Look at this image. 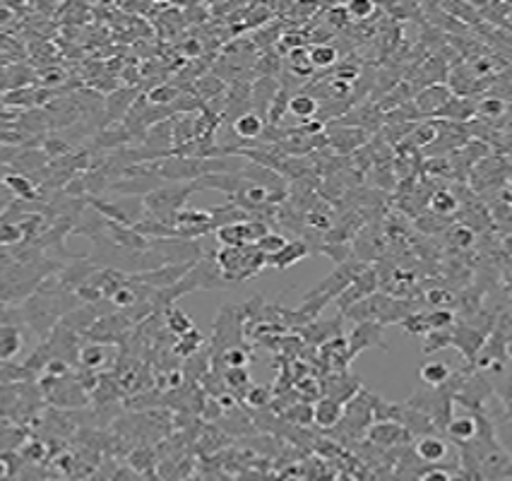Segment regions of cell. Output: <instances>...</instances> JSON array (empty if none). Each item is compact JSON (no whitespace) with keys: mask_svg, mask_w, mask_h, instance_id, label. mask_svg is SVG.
Wrapping results in <instances>:
<instances>
[{"mask_svg":"<svg viewBox=\"0 0 512 481\" xmlns=\"http://www.w3.org/2000/svg\"><path fill=\"white\" fill-rule=\"evenodd\" d=\"M421 481H452V477L445 472V469H428V472L421 477Z\"/></svg>","mask_w":512,"mask_h":481,"instance_id":"ee69618b","label":"cell"},{"mask_svg":"<svg viewBox=\"0 0 512 481\" xmlns=\"http://www.w3.org/2000/svg\"><path fill=\"white\" fill-rule=\"evenodd\" d=\"M455 99L452 91L445 87V84H430L428 89H423L421 94L416 96V111L418 113H440L450 101Z\"/></svg>","mask_w":512,"mask_h":481,"instance_id":"8992f818","label":"cell"},{"mask_svg":"<svg viewBox=\"0 0 512 481\" xmlns=\"http://www.w3.org/2000/svg\"><path fill=\"white\" fill-rule=\"evenodd\" d=\"M344 13L349 20H368L375 13V3L370 0H351L344 5Z\"/></svg>","mask_w":512,"mask_h":481,"instance_id":"83f0119b","label":"cell"},{"mask_svg":"<svg viewBox=\"0 0 512 481\" xmlns=\"http://www.w3.org/2000/svg\"><path fill=\"white\" fill-rule=\"evenodd\" d=\"M200 344H203V334H200L198 330H190L188 334L178 337V342L173 344V351H176L178 356H193L195 351L200 349Z\"/></svg>","mask_w":512,"mask_h":481,"instance_id":"d4e9b609","label":"cell"},{"mask_svg":"<svg viewBox=\"0 0 512 481\" xmlns=\"http://www.w3.org/2000/svg\"><path fill=\"white\" fill-rule=\"evenodd\" d=\"M135 91L133 89H121V91H111V96H106V113L108 118H123V113L130 111L135 101Z\"/></svg>","mask_w":512,"mask_h":481,"instance_id":"e0dca14e","label":"cell"},{"mask_svg":"<svg viewBox=\"0 0 512 481\" xmlns=\"http://www.w3.org/2000/svg\"><path fill=\"white\" fill-rule=\"evenodd\" d=\"M195 89H198V94L203 96V99H217V96H221L226 91V84L221 82L219 77H214V75H207V77L198 80Z\"/></svg>","mask_w":512,"mask_h":481,"instance_id":"603a6c76","label":"cell"},{"mask_svg":"<svg viewBox=\"0 0 512 481\" xmlns=\"http://www.w3.org/2000/svg\"><path fill=\"white\" fill-rule=\"evenodd\" d=\"M400 426L395 424H378L373 431H370V438L378 443H385V445H392V443H397V438H400Z\"/></svg>","mask_w":512,"mask_h":481,"instance_id":"f546056e","label":"cell"},{"mask_svg":"<svg viewBox=\"0 0 512 481\" xmlns=\"http://www.w3.org/2000/svg\"><path fill=\"white\" fill-rule=\"evenodd\" d=\"M380 342V325H373V323H361L356 330L351 332V339H349V359L353 354H358L361 349L370 347V344H378ZM383 344V342H380ZM385 347V344H383Z\"/></svg>","mask_w":512,"mask_h":481,"instance_id":"30bf717a","label":"cell"},{"mask_svg":"<svg viewBox=\"0 0 512 481\" xmlns=\"http://www.w3.org/2000/svg\"><path fill=\"white\" fill-rule=\"evenodd\" d=\"M450 342H452L450 334H443L440 330H433V332H428L426 347H423V351H426V354H433V351H438V349H445Z\"/></svg>","mask_w":512,"mask_h":481,"instance_id":"8d00e7d4","label":"cell"},{"mask_svg":"<svg viewBox=\"0 0 512 481\" xmlns=\"http://www.w3.org/2000/svg\"><path fill=\"white\" fill-rule=\"evenodd\" d=\"M286 111H288V89L286 87H279V91H277V96H275V101H272V106H270V111H267L272 128L279 126Z\"/></svg>","mask_w":512,"mask_h":481,"instance_id":"484cf974","label":"cell"},{"mask_svg":"<svg viewBox=\"0 0 512 481\" xmlns=\"http://www.w3.org/2000/svg\"><path fill=\"white\" fill-rule=\"evenodd\" d=\"M217 265L221 269V277L226 282H243L260 272L267 265V258L258 251V246H243V248H224L217 253Z\"/></svg>","mask_w":512,"mask_h":481,"instance_id":"6da1fadb","label":"cell"},{"mask_svg":"<svg viewBox=\"0 0 512 481\" xmlns=\"http://www.w3.org/2000/svg\"><path fill=\"white\" fill-rule=\"evenodd\" d=\"M166 327L171 330L176 337H183V334H188L190 330H195L193 325V320H190L188 316L181 311V308H176V306H168V311H166Z\"/></svg>","mask_w":512,"mask_h":481,"instance_id":"44dd1931","label":"cell"},{"mask_svg":"<svg viewBox=\"0 0 512 481\" xmlns=\"http://www.w3.org/2000/svg\"><path fill=\"white\" fill-rule=\"evenodd\" d=\"M430 207H433V212H438V214H452L457 209V200L452 193L440 191V193H435L433 200H430Z\"/></svg>","mask_w":512,"mask_h":481,"instance_id":"1f68e13d","label":"cell"},{"mask_svg":"<svg viewBox=\"0 0 512 481\" xmlns=\"http://www.w3.org/2000/svg\"><path fill=\"white\" fill-rule=\"evenodd\" d=\"M5 474H8V464H5L3 459H0V479H3Z\"/></svg>","mask_w":512,"mask_h":481,"instance_id":"bcb514c9","label":"cell"},{"mask_svg":"<svg viewBox=\"0 0 512 481\" xmlns=\"http://www.w3.org/2000/svg\"><path fill=\"white\" fill-rule=\"evenodd\" d=\"M435 138H438V126L435 123H423V126H418L414 131V145L416 147H426V145L435 142Z\"/></svg>","mask_w":512,"mask_h":481,"instance_id":"e575fe53","label":"cell"},{"mask_svg":"<svg viewBox=\"0 0 512 481\" xmlns=\"http://www.w3.org/2000/svg\"><path fill=\"white\" fill-rule=\"evenodd\" d=\"M210 214H212V224H214V231L221 229V226L243 224V221L250 219V214L243 212V209L238 207V205H233L231 200H228L226 205H219V207H212Z\"/></svg>","mask_w":512,"mask_h":481,"instance_id":"8fae6325","label":"cell"},{"mask_svg":"<svg viewBox=\"0 0 512 481\" xmlns=\"http://www.w3.org/2000/svg\"><path fill=\"white\" fill-rule=\"evenodd\" d=\"M310 253V246L306 241H288L284 248H281L277 256L267 258V267H275V269H286L291 265L301 262Z\"/></svg>","mask_w":512,"mask_h":481,"instance_id":"52a82bcc","label":"cell"},{"mask_svg":"<svg viewBox=\"0 0 512 481\" xmlns=\"http://www.w3.org/2000/svg\"><path fill=\"white\" fill-rule=\"evenodd\" d=\"M181 96V91H178L173 84H159V87H154L149 91V96H147V101L154 106H166V104H173V101Z\"/></svg>","mask_w":512,"mask_h":481,"instance_id":"4316f807","label":"cell"},{"mask_svg":"<svg viewBox=\"0 0 512 481\" xmlns=\"http://www.w3.org/2000/svg\"><path fill=\"white\" fill-rule=\"evenodd\" d=\"M342 414H344V407L335 397H320L318 404L313 407V421L323 429H332V426L339 424Z\"/></svg>","mask_w":512,"mask_h":481,"instance_id":"ba28073f","label":"cell"},{"mask_svg":"<svg viewBox=\"0 0 512 481\" xmlns=\"http://www.w3.org/2000/svg\"><path fill=\"white\" fill-rule=\"evenodd\" d=\"M99 269L101 267H96L94 262L85 260V258H78V260H73L70 265L61 267L58 282H61L68 291H78L80 286H85L92 277H94L96 272H99Z\"/></svg>","mask_w":512,"mask_h":481,"instance_id":"5b68a950","label":"cell"},{"mask_svg":"<svg viewBox=\"0 0 512 481\" xmlns=\"http://www.w3.org/2000/svg\"><path fill=\"white\" fill-rule=\"evenodd\" d=\"M478 111H481L483 116H503V111H505V101H503V99H493V96H488V99H483L481 104H478Z\"/></svg>","mask_w":512,"mask_h":481,"instance_id":"f35d334b","label":"cell"},{"mask_svg":"<svg viewBox=\"0 0 512 481\" xmlns=\"http://www.w3.org/2000/svg\"><path fill=\"white\" fill-rule=\"evenodd\" d=\"M173 229H176V239H195V236H203L214 231V224H212V214L210 209H190L183 207L181 212L176 214L173 219Z\"/></svg>","mask_w":512,"mask_h":481,"instance_id":"277c9868","label":"cell"},{"mask_svg":"<svg viewBox=\"0 0 512 481\" xmlns=\"http://www.w3.org/2000/svg\"><path fill=\"white\" fill-rule=\"evenodd\" d=\"M246 402L253 407H267L272 402V390L267 385H250L246 392Z\"/></svg>","mask_w":512,"mask_h":481,"instance_id":"836d02e7","label":"cell"},{"mask_svg":"<svg viewBox=\"0 0 512 481\" xmlns=\"http://www.w3.org/2000/svg\"><path fill=\"white\" fill-rule=\"evenodd\" d=\"M288 70L298 77H308L313 73V66H310V56H308V46L306 48H296V51H288Z\"/></svg>","mask_w":512,"mask_h":481,"instance_id":"7402d4cb","label":"cell"},{"mask_svg":"<svg viewBox=\"0 0 512 481\" xmlns=\"http://www.w3.org/2000/svg\"><path fill=\"white\" fill-rule=\"evenodd\" d=\"M27 347V323L20 308L0 311V364H10Z\"/></svg>","mask_w":512,"mask_h":481,"instance_id":"7a4b0ae2","label":"cell"},{"mask_svg":"<svg viewBox=\"0 0 512 481\" xmlns=\"http://www.w3.org/2000/svg\"><path fill=\"white\" fill-rule=\"evenodd\" d=\"M402 325L407 327V332H416V334H428L430 330H428V323H426V316H411V318H407Z\"/></svg>","mask_w":512,"mask_h":481,"instance_id":"ab89813d","label":"cell"},{"mask_svg":"<svg viewBox=\"0 0 512 481\" xmlns=\"http://www.w3.org/2000/svg\"><path fill=\"white\" fill-rule=\"evenodd\" d=\"M3 186L8 188V193H13V195H17L20 200H36V186L31 183L29 176L24 174H8L3 178Z\"/></svg>","mask_w":512,"mask_h":481,"instance_id":"2e32d148","label":"cell"},{"mask_svg":"<svg viewBox=\"0 0 512 481\" xmlns=\"http://www.w3.org/2000/svg\"><path fill=\"white\" fill-rule=\"evenodd\" d=\"M20 441H22V431L20 429H13V426H8V424L0 426V455L15 450Z\"/></svg>","mask_w":512,"mask_h":481,"instance_id":"4dcf8cb0","label":"cell"},{"mask_svg":"<svg viewBox=\"0 0 512 481\" xmlns=\"http://www.w3.org/2000/svg\"><path fill=\"white\" fill-rule=\"evenodd\" d=\"M286 419H291L293 424H313V407L310 404H293L286 412Z\"/></svg>","mask_w":512,"mask_h":481,"instance_id":"d590c367","label":"cell"},{"mask_svg":"<svg viewBox=\"0 0 512 481\" xmlns=\"http://www.w3.org/2000/svg\"><path fill=\"white\" fill-rule=\"evenodd\" d=\"M221 361L226 364V369H246L250 354L243 347H228L224 354H221Z\"/></svg>","mask_w":512,"mask_h":481,"instance_id":"f1b7e54d","label":"cell"},{"mask_svg":"<svg viewBox=\"0 0 512 481\" xmlns=\"http://www.w3.org/2000/svg\"><path fill=\"white\" fill-rule=\"evenodd\" d=\"M476 431H478V424L474 416H457V419H452L448 426V434L460 443L471 441V438L476 436Z\"/></svg>","mask_w":512,"mask_h":481,"instance_id":"ac0fdd59","label":"cell"},{"mask_svg":"<svg viewBox=\"0 0 512 481\" xmlns=\"http://www.w3.org/2000/svg\"><path fill=\"white\" fill-rule=\"evenodd\" d=\"M288 113L291 116H296L298 121H313L315 116L320 113V104H318V99H315L313 94H293L291 99H288Z\"/></svg>","mask_w":512,"mask_h":481,"instance_id":"4fadbf2b","label":"cell"},{"mask_svg":"<svg viewBox=\"0 0 512 481\" xmlns=\"http://www.w3.org/2000/svg\"><path fill=\"white\" fill-rule=\"evenodd\" d=\"M325 142L332 145L337 152L349 154L353 149H358L363 142H366V133L358 131V128H346V131H335L330 135H325Z\"/></svg>","mask_w":512,"mask_h":481,"instance_id":"9c48e42d","label":"cell"},{"mask_svg":"<svg viewBox=\"0 0 512 481\" xmlns=\"http://www.w3.org/2000/svg\"><path fill=\"white\" fill-rule=\"evenodd\" d=\"M286 243L288 241L281 234H277V231H267V234L258 243H255V246H258V251L263 253L265 258H272V256H277V253H279Z\"/></svg>","mask_w":512,"mask_h":481,"instance_id":"cb8c5ba5","label":"cell"},{"mask_svg":"<svg viewBox=\"0 0 512 481\" xmlns=\"http://www.w3.org/2000/svg\"><path fill=\"white\" fill-rule=\"evenodd\" d=\"M78 361H80V366L87 371H99L106 366V361H108V354H106V347L99 342H87L80 347V354H78Z\"/></svg>","mask_w":512,"mask_h":481,"instance_id":"5bb4252c","label":"cell"},{"mask_svg":"<svg viewBox=\"0 0 512 481\" xmlns=\"http://www.w3.org/2000/svg\"><path fill=\"white\" fill-rule=\"evenodd\" d=\"M193 191H195L193 183H188V186H173V188H156V191H152L149 195L145 198L147 214L171 226L176 214L183 209L185 200H188V195Z\"/></svg>","mask_w":512,"mask_h":481,"instance_id":"3957f363","label":"cell"},{"mask_svg":"<svg viewBox=\"0 0 512 481\" xmlns=\"http://www.w3.org/2000/svg\"><path fill=\"white\" fill-rule=\"evenodd\" d=\"M416 455L423 462H440L448 455V445H445V441H440L435 436H423L416 441Z\"/></svg>","mask_w":512,"mask_h":481,"instance_id":"9a60e30c","label":"cell"},{"mask_svg":"<svg viewBox=\"0 0 512 481\" xmlns=\"http://www.w3.org/2000/svg\"><path fill=\"white\" fill-rule=\"evenodd\" d=\"M152 462H154V457H152V452L147 450V447H138V450H135L133 455H130V464H133L135 469H140V472L149 469Z\"/></svg>","mask_w":512,"mask_h":481,"instance_id":"74e56055","label":"cell"},{"mask_svg":"<svg viewBox=\"0 0 512 481\" xmlns=\"http://www.w3.org/2000/svg\"><path fill=\"white\" fill-rule=\"evenodd\" d=\"M233 133L241 140H258L265 133V118H260L255 111L243 113L241 118L233 121Z\"/></svg>","mask_w":512,"mask_h":481,"instance_id":"7c38bea8","label":"cell"},{"mask_svg":"<svg viewBox=\"0 0 512 481\" xmlns=\"http://www.w3.org/2000/svg\"><path fill=\"white\" fill-rule=\"evenodd\" d=\"M22 455H24L29 462H39V459L46 455V450H43V443L39 441H29L24 447H22Z\"/></svg>","mask_w":512,"mask_h":481,"instance_id":"b9f144b4","label":"cell"},{"mask_svg":"<svg viewBox=\"0 0 512 481\" xmlns=\"http://www.w3.org/2000/svg\"><path fill=\"white\" fill-rule=\"evenodd\" d=\"M68 149H70L68 142L61 138H48L46 145H43V154H48V156H63Z\"/></svg>","mask_w":512,"mask_h":481,"instance_id":"60d3db41","label":"cell"},{"mask_svg":"<svg viewBox=\"0 0 512 481\" xmlns=\"http://www.w3.org/2000/svg\"><path fill=\"white\" fill-rule=\"evenodd\" d=\"M452 241H457V246L467 248L474 241V231L467 229V226H460V229H455V234H452Z\"/></svg>","mask_w":512,"mask_h":481,"instance_id":"7bdbcfd3","label":"cell"},{"mask_svg":"<svg viewBox=\"0 0 512 481\" xmlns=\"http://www.w3.org/2000/svg\"><path fill=\"white\" fill-rule=\"evenodd\" d=\"M10 20H13V13H10V10L5 8V5H0V27L8 24Z\"/></svg>","mask_w":512,"mask_h":481,"instance_id":"f6af8a7d","label":"cell"},{"mask_svg":"<svg viewBox=\"0 0 512 481\" xmlns=\"http://www.w3.org/2000/svg\"><path fill=\"white\" fill-rule=\"evenodd\" d=\"M224 380L228 387H236V390H246L250 387V376L248 369H226L224 371Z\"/></svg>","mask_w":512,"mask_h":481,"instance_id":"d6a6232c","label":"cell"},{"mask_svg":"<svg viewBox=\"0 0 512 481\" xmlns=\"http://www.w3.org/2000/svg\"><path fill=\"white\" fill-rule=\"evenodd\" d=\"M308 56H310V66L313 68H332L337 61H339V53H337L335 46L330 44H315L308 48Z\"/></svg>","mask_w":512,"mask_h":481,"instance_id":"d6986e66","label":"cell"},{"mask_svg":"<svg viewBox=\"0 0 512 481\" xmlns=\"http://www.w3.org/2000/svg\"><path fill=\"white\" fill-rule=\"evenodd\" d=\"M448 378H450V369L445 361H428V364L421 366V380L430 387L443 385Z\"/></svg>","mask_w":512,"mask_h":481,"instance_id":"ffe728a7","label":"cell"}]
</instances>
